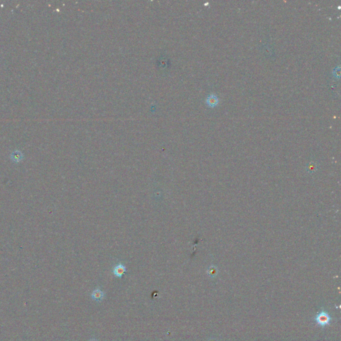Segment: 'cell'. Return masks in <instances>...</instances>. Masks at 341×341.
<instances>
[{"label": "cell", "instance_id": "1", "mask_svg": "<svg viewBox=\"0 0 341 341\" xmlns=\"http://www.w3.org/2000/svg\"><path fill=\"white\" fill-rule=\"evenodd\" d=\"M330 317L326 312H321L316 317V322L321 326H326L330 323Z\"/></svg>", "mask_w": 341, "mask_h": 341}, {"label": "cell", "instance_id": "3", "mask_svg": "<svg viewBox=\"0 0 341 341\" xmlns=\"http://www.w3.org/2000/svg\"><path fill=\"white\" fill-rule=\"evenodd\" d=\"M91 296H92V298L94 300H95V301H102L103 299L104 293L100 289H95L92 293V295H91Z\"/></svg>", "mask_w": 341, "mask_h": 341}, {"label": "cell", "instance_id": "4", "mask_svg": "<svg viewBox=\"0 0 341 341\" xmlns=\"http://www.w3.org/2000/svg\"><path fill=\"white\" fill-rule=\"evenodd\" d=\"M206 103L209 107H213L215 106L218 103L217 97L214 95H211L208 96V97L207 98Z\"/></svg>", "mask_w": 341, "mask_h": 341}, {"label": "cell", "instance_id": "2", "mask_svg": "<svg viewBox=\"0 0 341 341\" xmlns=\"http://www.w3.org/2000/svg\"><path fill=\"white\" fill-rule=\"evenodd\" d=\"M126 272V268L123 264H118L113 269V274L117 277H122Z\"/></svg>", "mask_w": 341, "mask_h": 341}, {"label": "cell", "instance_id": "6", "mask_svg": "<svg viewBox=\"0 0 341 341\" xmlns=\"http://www.w3.org/2000/svg\"><path fill=\"white\" fill-rule=\"evenodd\" d=\"M93 341H95V340H93Z\"/></svg>", "mask_w": 341, "mask_h": 341}, {"label": "cell", "instance_id": "5", "mask_svg": "<svg viewBox=\"0 0 341 341\" xmlns=\"http://www.w3.org/2000/svg\"><path fill=\"white\" fill-rule=\"evenodd\" d=\"M21 154L20 152L15 151V152L12 153V158H14L15 161H20L21 159Z\"/></svg>", "mask_w": 341, "mask_h": 341}]
</instances>
